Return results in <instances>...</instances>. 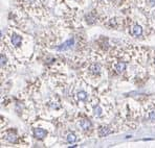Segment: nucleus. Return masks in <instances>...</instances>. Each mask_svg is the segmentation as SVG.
I'll return each instance as SVG.
<instances>
[{
  "label": "nucleus",
  "instance_id": "nucleus-10",
  "mask_svg": "<svg viewBox=\"0 0 155 148\" xmlns=\"http://www.w3.org/2000/svg\"><path fill=\"white\" fill-rule=\"evenodd\" d=\"M110 133H112V130H110L109 127H107V126L101 127V128L99 129V136H100V137H107V136L110 134Z\"/></svg>",
  "mask_w": 155,
  "mask_h": 148
},
{
  "label": "nucleus",
  "instance_id": "nucleus-4",
  "mask_svg": "<svg viewBox=\"0 0 155 148\" xmlns=\"http://www.w3.org/2000/svg\"><path fill=\"white\" fill-rule=\"evenodd\" d=\"M34 137L38 140H43L47 136V131L43 128H34Z\"/></svg>",
  "mask_w": 155,
  "mask_h": 148
},
{
  "label": "nucleus",
  "instance_id": "nucleus-12",
  "mask_svg": "<svg viewBox=\"0 0 155 148\" xmlns=\"http://www.w3.org/2000/svg\"><path fill=\"white\" fill-rule=\"evenodd\" d=\"M7 140H8L9 142H11V143H15V142L17 141V136L14 134V133H10V134H8V137H7Z\"/></svg>",
  "mask_w": 155,
  "mask_h": 148
},
{
  "label": "nucleus",
  "instance_id": "nucleus-8",
  "mask_svg": "<svg viewBox=\"0 0 155 148\" xmlns=\"http://www.w3.org/2000/svg\"><path fill=\"white\" fill-rule=\"evenodd\" d=\"M75 97H76V99L79 100V101H85V100L88 98V94H87L85 91L81 90V91H79V92H76Z\"/></svg>",
  "mask_w": 155,
  "mask_h": 148
},
{
  "label": "nucleus",
  "instance_id": "nucleus-14",
  "mask_svg": "<svg viewBox=\"0 0 155 148\" xmlns=\"http://www.w3.org/2000/svg\"><path fill=\"white\" fill-rule=\"evenodd\" d=\"M149 119H150L151 121H155V112H154V111L149 112Z\"/></svg>",
  "mask_w": 155,
  "mask_h": 148
},
{
  "label": "nucleus",
  "instance_id": "nucleus-13",
  "mask_svg": "<svg viewBox=\"0 0 155 148\" xmlns=\"http://www.w3.org/2000/svg\"><path fill=\"white\" fill-rule=\"evenodd\" d=\"M7 63H8L7 56H5L3 53H1V68H2V69H3V67L7 65Z\"/></svg>",
  "mask_w": 155,
  "mask_h": 148
},
{
  "label": "nucleus",
  "instance_id": "nucleus-5",
  "mask_svg": "<svg viewBox=\"0 0 155 148\" xmlns=\"http://www.w3.org/2000/svg\"><path fill=\"white\" fill-rule=\"evenodd\" d=\"M126 68H127V64H126L125 62H117V63L114 65V70H115L117 73H120V74H122L123 72H125Z\"/></svg>",
  "mask_w": 155,
  "mask_h": 148
},
{
  "label": "nucleus",
  "instance_id": "nucleus-15",
  "mask_svg": "<svg viewBox=\"0 0 155 148\" xmlns=\"http://www.w3.org/2000/svg\"><path fill=\"white\" fill-rule=\"evenodd\" d=\"M154 64H155V57H154Z\"/></svg>",
  "mask_w": 155,
  "mask_h": 148
},
{
  "label": "nucleus",
  "instance_id": "nucleus-11",
  "mask_svg": "<svg viewBox=\"0 0 155 148\" xmlns=\"http://www.w3.org/2000/svg\"><path fill=\"white\" fill-rule=\"evenodd\" d=\"M66 141H67L69 144L74 143V142L76 141V136H75L73 132H69V133L67 134V137H66Z\"/></svg>",
  "mask_w": 155,
  "mask_h": 148
},
{
  "label": "nucleus",
  "instance_id": "nucleus-2",
  "mask_svg": "<svg viewBox=\"0 0 155 148\" xmlns=\"http://www.w3.org/2000/svg\"><path fill=\"white\" fill-rule=\"evenodd\" d=\"M88 70H89V73L91 74V75H93V76H99L100 74H101V72H102V67H101L100 64L94 63V64H91V65L89 66Z\"/></svg>",
  "mask_w": 155,
  "mask_h": 148
},
{
  "label": "nucleus",
  "instance_id": "nucleus-9",
  "mask_svg": "<svg viewBox=\"0 0 155 148\" xmlns=\"http://www.w3.org/2000/svg\"><path fill=\"white\" fill-rule=\"evenodd\" d=\"M92 114H93V116H94L96 118H100V117H102V115H103V109H102L99 104H97V105L93 106Z\"/></svg>",
  "mask_w": 155,
  "mask_h": 148
},
{
  "label": "nucleus",
  "instance_id": "nucleus-1",
  "mask_svg": "<svg viewBox=\"0 0 155 148\" xmlns=\"http://www.w3.org/2000/svg\"><path fill=\"white\" fill-rule=\"evenodd\" d=\"M73 45H74V39L70 38L67 41H65L64 43H62L61 45H58L56 47V50H58V51H66V50L71 49L73 47Z\"/></svg>",
  "mask_w": 155,
  "mask_h": 148
},
{
  "label": "nucleus",
  "instance_id": "nucleus-6",
  "mask_svg": "<svg viewBox=\"0 0 155 148\" xmlns=\"http://www.w3.org/2000/svg\"><path fill=\"white\" fill-rule=\"evenodd\" d=\"M132 35H133L135 38L140 37V36L142 35V28H141V26L138 25V24L133 25V27H132Z\"/></svg>",
  "mask_w": 155,
  "mask_h": 148
},
{
  "label": "nucleus",
  "instance_id": "nucleus-7",
  "mask_svg": "<svg viewBox=\"0 0 155 148\" xmlns=\"http://www.w3.org/2000/svg\"><path fill=\"white\" fill-rule=\"evenodd\" d=\"M80 126H81L82 129H84V130H88V129L91 128L92 123H91L90 120H88V119H82V120L80 121Z\"/></svg>",
  "mask_w": 155,
  "mask_h": 148
},
{
  "label": "nucleus",
  "instance_id": "nucleus-3",
  "mask_svg": "<svg viewBox=\"0 0 155 148\" xmlns=\"http://www.w3.org/2000/svg\"><path fill=\"white\" fill-rule=\"evenodd\" d=\"M11 43L15 48H19L22 45V37L15 33V32H13L11 35Z\"/></svg>",
  "mask_w": 155,
  "mask_h": 148
}]
</instances>
